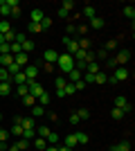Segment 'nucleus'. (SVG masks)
I'll list each match as a JSON object with an SVG mask.
<instances>
[{"mask_svg": "<svg viewBox=\"0 0 135 151\" xmlns=\"http://www.w3.org/2000/svg\"><path fill=\"white\" fill-rule=\"evenodd\" d=\"M59 70H61V72H63V75H68V72H70V70H74V59L70 57V54H59Z\"/></svg>", "mask_w": 135, "mask_h": 151, "instance_id": "nucleus-1", "label": "nucleus"}, {"mask_svg": "<svg viewBox=\"0 0 135 151\" xmlns=\"http://www.w3.org/2000/svg\"><path fill=\"white\" fill-rule=\"evenodd\" d=\"M63 45H65V54H70V57H74L79 50V41L77 38H72V36H65L63 38Z\"/></svg>", "mask_w": 135, "mask_h": 151, "instance_id": "nucleus-2", "label": "nucleus"}, {"mask_svg": "<svg viewBox=\"0 0 135 151\" xmlns=\"http://www.w3.org/2000/svg\"><path fill=\"white\" fill-rule=\"evenodd\" d=\"M115 108L124 111V115H129L131 111H133V106H131V101L126 99V97H115Z\"/></svg>", "mask_w": 135, "mask_h": 151, "instance_id": "nucleus-3", "label": "nucleus"}, {"mask_svg": "<svg viewBox=\"0 0 135 151\" xmlns=\"http://www.w3.org/2000/svg\"><path fill=\"white\" fill-rule=\"evenodd\" d=\"M126 79H129V70L126 68H115V72H113V77H110L108 81L117 83V81H126Z\"/></svg>", "mask_w": 135, "mask_h": 151, "instance_id": "nucleus-4", "label": "nucleus"}, {"mask_svg": "<svg viewBox=\"0 0 135 151\" xmlns=\"http://www.w3.org/2000/svg\"><path fill=\"white\" fill-rule=\"evenodd\" d=\"M23 75L27 77V81H36V77H39V68L29 63V65H25V68H23Z\"/></svg>", "mask_w": 135, "mask_h": 151, "instance_id": "nucleus-5", "label": "nucleus"}, {"mask_svg": "<svg viewBox=\"0 0 135 151\" xmlns=\"http://www.w3.org/2000/svg\"><path fill=\"white\" fill-rule=\"evenodd\" d=\"M129 59H131V50H122L117 57H113V61H115V65L124 68V63H129Z\"/></svg>", "mask_w": 135, "mask_h": 151, "instance_id": "nucleus-6", "label": "nucleus"}, {"mask_svg": "<svg viewBox=\"0 0 135 151\" xmlns=\"http://www.w3.org/2000/svg\"><path fill=\"white\" fill-rule=\"evenodd\" d=\"M27 88H29V95H32V97H39V95L45 90L39 81H27Z\"/></svg>", "mask_w": 135, "mask_h": 151, "instance_id": "nucleus-7", "label": "nucleus"}, {"mask_svg": "<svg viewBox=\"0 0 135 151\" xmlns=\"http://www.w3.org/2000/svg\"><path fill=\"white\" fill-rule=\"evenodd\" d=\"M43 59H45V63L54 65V63L59 61V52H56V50H45V52H43Z\"/></svg>", "mask_w": 135, "mask_h": 151, "instance_id": "nucleus-8", "label": "nucleus"}, {"mask_svg": "<svg viewBox=\"0 0 135 151\" xmlns=\"http://www.w3.org/2000/svg\"><path fill=\"white\" fill-rule=\"evenodd\" d=\"M14 63H18L20 68H25V65H29V54H25V52H20V54H16V57H14Z\"/></svg>", "mask_w": 135, "mask_h": 151, "instance_id": "nucleus-9", "label": "nucleus"}, {"mask_svg": "<svg viewBox=\"0 0 135 151\" xmlns=\"http://www.w3.org/2000/svg\"><path fill=\"white\" fill-rule=\"evenodd\" d=\"M81 77H84V72L74 68V70H70V72H68V81H70V83H74V81H79Z\"/></svg>", "mask_w": 135, "mask_h": 151, "instance_id": "nucleus-10", "label": "nucleus"}, {"mask_svg": "<svg viewBox=\"0 0 135 151\" xmlns=\"http://www.w3.org/2000/svg\"><path fill=\"white\" fill-rule=\"evenodd\" d=\"M86 72H88V75H97V72H101V70H99V63L97 61H90V63H86Z\"/></svg>", "mask_w": 135, "mask_h": 151, "instance_id": "nucleus-11", "label": "nucleus"}, {"mask_svg": "<svg viewBox=\"0 0 135 151\" xmlns=\"http://www.w3.org/2000/svg\"><path fill=\"white\" fill-rule=\"evenodd\" d=\"M29 18H32L29 23H41V20L45 18V14L41 12V9H32V14H29Z\"/></svg>", "mask_w": 135, "mask_h": 151, "instance_id": "nucleus-12", "label": "nucleus"}, {"mask_svg": "<svg viewBox=\"0 0 135 151\" xmlns=\"http://www.w3.org/2000/svg\"><path fill=\"white\" fill-rule=\"evenodd\" d=\"M14 63V57L11 54H0V68H9Z\"/></svg>", "mask_w": 135, "mask_h": 151, "instance_id": "nucleus-13", "label": "nucleus"}, {"mask_svg": "<svg viewBox=\"0 0 135 151\" xmlns=\"http://www.w3.org/2000/svg\"><path fill=\"white\" fill-rule=\"evenodd\" d=\"M59 7H61L63 12H68V14H70V12H74V7H77V5H74V0H63V2H61Z\"/></svg>", "mask_w": 135, "mask_h": 151, "instance_id": "nucleus-14", "label": "nucleus"}, {"mask_svg": "<svg viewBox=\"0 0 135 151\" xmlns=\"http://www.w3.org/2000/svg\"><path fill=\"white\" fill-rule=\"evenodd\" d=\"M110 151H131V142H129V140H124V142H119V145H113Z\"/></svg>", "mask_w": 135, "mask_h": 151, "instance_id": "nucleus-15", "label": "nucleus"}, {"mask_svg": "<svg viewBox=\"0 0 135 151\" xmlns=\"http://www.w3.org/2000/svg\"><path fill=\"white\" fill-rule=\"evenodd\" d=\"M65 147L74 151V147H77V135H74V133H72V135H65Z\"/></svg>", "mask_w": 135, "mask_h": 151, "instance_id": "nucleus-16", "label": "nucleus"}, {"mask_svg": "<svg viewBox=\"0 0 135 151\" xmlns=\"http://www.w3.org/2000/svg\"><path fill=\"white\" fill-rule=\"evenodd\" d=\"M104 25H106V23H104V18H99V16H95V18L90 20V27H92V29H101Z\"/></svg>", "mask_w": 135, "mask_h": 151, "instance_id": "nucleus-17", "label": "nucleus"}, {"mask_svg": "<svg viewBox=\"0 0 135 151\" xmlns=\"http://www.w3.org/2000/svg\"><path fill=\"white\" fill-rule=\"evenodd\" d=\"M11 81H14V83H18V86H23V83H27V77L23 75V70H20L18 75H14V77H11Z\"/></svg>", "mask_w": 135, "mask_h": 151, "instance_id": "nucleus-18", "label": "nucleus"}, {"mask_svg": "<svg viewBox=\"0 0 135 151\" xmlns=\"http://www.w3.org/2000/svg\"><path fill=\"white\" fill-rule=\"evenodd\" d=\"M0 14H2V16H11V7L7 5V0H2V2H0Z\"/></svg>", "mask_w": 135, "mask_h": 151, "instance_id": "nucleus-19", "label": "nucleus"}, {"mask_svg": "<svg viewBox=\"0 0 135 151\" xmlns=\"http://www.w3.org/2000/svg\"><path fill=\"white\" fill-rule=\"evenodd\" d=\"M11 81V75L7 72V68H0V83H9Z\"/></svg>", "mask_w": 135, "mask_h": 151, "instance_id": "nucleus-20", "label": "nucleus"}, {"mask_svg": "<svg viewBox=\"0 0 135 151\" xmlns=\"http://www.w3.org/2000/svg\"><path fill=\"white\" fill-rule=\"evenodd\" d=\"M36 133H39V138H47V135H50V126H45V124H41L39 129H36Z\"/></svg>", "mask_w": 135, "mask_h": 151, "instance_id": "nucleus-21", "label": "nucleus"}, {"mask_svg": "<svg viewBox=\"0 0 135 151\" xmlns=\"http://www.w3.org/2000/svg\"><path fill=\"white\" fill-rule=\"evenodd\" d=\"M32 115L34 117H41V115H45V108L41 106V104H34L32 106Z\"/></svg>", "mask_w": 135, "mask_h": 151, "instance_id": "nucleus-22", "label": "nucleus"}, {"mask_svg": "<svg viewBox=\"0 0 135 151\" xmlns=\"http://www.w3.org/2000/svg\"><path fill=\"white\" fill-rule=\"evenodd\" d=\"M34 147H36L39 151H45V149H47V142H45V138H36V140H34Z\"/></svg>", "mask_w": 135, "mask_h": 151, "instance_id": "nucleus-23", "label": "nucleus"}, {"mask_svg": "<svg viewBox=\"0 0 135 151\" xmlns=\"http://www.w3.org/2000/svg\"><path fill=\"white\" fill-rule=\"evenodd\" d=\"M84 16L92 20V18H95V7H92V5H86V7H84Z\"/></svg>", "mask_w": 135, "mask_h": 151, "instance_id": "nucleus-24", "label": "nucleus"}, {"mask_svg": "<svg viewBox=\"0 0 135 151\" xmlns=\"http://www.w3.org/2000/svg\"><path fill=\"white\" fill-rule=\"evenodd\" d=\"M20 126H23V129H34V117H23V120H20Z\"/></svg>", "mask_w": 135, "mask_h": 151, "instance_id": "nucleus-25", "label": "nucleus"}, {"mask_svg": "<svg viewBox=\"0 0 135 151\" xmlns=\"http://www.w3.org/2000/svg\"><path fill=\"white\" fill-rule=\"evenodd\" d=\"M36 99L41 101V106H45V104H50V95H47V90H43V93L36 97Z\"/></svg>", "mask_w": 135, "mask_h": 151, "instance_id": "nucleus-26", "label": "nucleus"}, {"mask_svg": "<svg viewBox=\"0 0 135 151\" xmlns=\"http://www.w3.org/2000/svg\"><path fill=\"white\" fill-rule=\"evenodd\" d=\"M20 47H23V52H25V54H29V52L34 50V41H29V38H27V41L20 45Z\"/></svg>", "mask_w": 135, "mask_h": 151, "instance_id": "nucleus-27", "label": "nucleus"}, {"mask_svg": "<svg viewBox=\"0 0 135 151\" xmlns=\"http://www.w3.org/2000/svg\"><path fill=\"white\" fill-rule=\"evenodd\" d=\"M108 81V75H106V72H97L95 75V83H106Z\"/></svg>", "mask_w": 135, "mask_h": 151, "instance_id": "nucleus-28", "label": "nucleus"}, {"mask_svg": "<svg viewBox=\"0 0 135 151\" xmlns=\"http://www.w3.org/2000/svg\"><path fill=\"white\" fill-rule=\"evenodd\" d=\"M27 29L32 32V34H41V32H43V29H41V23H29V25H27Z\"/></svg>", "mask_w": 135, "mask_h": 151, "instance_id": "nucleus-29", "label": "nucleus"}, {"mask_svg": "<svg viewBox=\"0 0 135 151\" xmlns=\"http://www.w3.org/2000/svg\"><path fill=\"white\" fill-rule=\"evenodd\" d=\"M117 45H119V43H117V38H110V41H108V43H106V45H104V50H106V52H110V50H115V47H117Z\"/></svg>", "mask_w": 135, "mask_h": 151, "instance_id": "nucleus-30", "label": "nucleus"}, {"mask_svg": "<svg viewBox=\"0 0 135 151\" xmlns=\"http://www.w3.org/2000/svg\"><path fill=\"white\" fill-rule=\"evenodd\" d=\"M20 70H23V68H20V65H18V63H11V65H9V68H7V72H9V75H18V72H20Z\"/></svg>", "mask_w": 135, "mask_h": 151, "instance_id": "nucleus-31", "label": "nucleus"}, {"mask_svg": "<svg viewBox=\"0 0 135 151\" xmlns=\"http://www.w3.org/2000/svg\"><path fill=\"white\" fill-rule=\"evenodd\" d=\"M124 16H126V18H131V20H133L135 18V7H124Z\"/></svg>", "mask_w": 135, "mask_h": 151, "instance_id": "nucleus-32", "label": "nucleus"}, {"mask_svg": "<svg viewBox=\"0 0 135 151\" xmlns=\"http://www.w3.org/2000/svg\"><path fill=\"white\" fill-rule=\"evenodd\" d=\"M14 41H16V32H14V29H9V32L5 34V43H9V45H11Z\"/></svg>", "mask_w": 135, "mask_h": 151, "instance_id": "nucleus-33", "label": "nucleus"}, {"mask_svg": "<svg viewBox=\"0 0 135 151\" xmlns=\"http://www.w3.org/2000/svg\"><path fill=\"white\" fill-rule=\"evenodd\" d=\"M16 147H18L20 151H27V147H29V140H25V138H20L18 142H16Z\"/></svg>", "mask_w": 135, "mask_h": 151, "instance_id": "nucleus-34", "label": "nucleus"}, {"mask_svg": "<svg viewBox=\"0 0 135 151\" xmlns=\"http://www.w3.org/2000/svg\"><path fill=\"white\" fill-rule=\"evenodd\" d=\"M77 135V145H88V135L86 133H74Z\"/></svg>", "mask_w": 135, "mask_h": 151, "instance_id": "nucleus-35", "label": "nucleus"}, {"mask_svg": "<svg viewBox=\"0 0 135 151\" xmlns=\"http://www.w3.org/2000/svg\"><path fill=\"white\" fill-rule=\"evenodd\" d=\"M9 93H11V86H9V83H0V95H2V97H7Z\"/></svg>", "mask_w": 135, "mask_h": 151, "instance_id": "nucleus-36", "label": "nucleus"}, {"mask_svg": "<svg viewBox=\"0 0 135 151\" xmlns=\"http://www.w3.org/2000/svg\"><path fill=\"white\" fill-rule=\"evenodd\" d=\"M77 115H79V120H88V117H90V111H88V108H79Z\"/></svg>", "mask_w": 135, "mask_h": 151, "instance_id": "nucleus-37", "label": "nucleus"}, {"mask_svg": "<svg viewBox=\"0 0 135 151\" xmlns=\"http://www.w3.org/2000/svg\"><path fill=\"white\" fill-rule=\"evenodd\" d=\"M9 133H11V135H18V138H23V126L14 124V126H11V131H9Z\"/></svg>", "mask_w": 135, "mask_h": 151, "instance_id": "nucleus-38", "label": "nucleus"}, {"mask_svg": "<svg viewBox=\"0 0 135 151\" xmlns=\"http://www.w3.org/2000/svg\"><path fill=\"white\" fill-rule=\"evenodd\" d=\"M63 93H65V95H74V93H77L74 83H70V81H68V83H65V88H63Z\"/></svg>", "mask_w": 135, "mask_h": 151, "instance_id": "nucleus-39", "label": "nucleus"}, {"mask_svg": "<svg viewBox=\"0 0 135 151\" xmlns=\"http://www.w3.org/2000/svg\"><path fill=\"white\" fill-rule=\"evenodd\" d=\"M34 135H36V131H34V129H23V138H25V140H32Z\"/></svg>", "mask_w": 135, "mask_h": 151, "instance_id": "nucleus-40", "label": "nucleus"}, {"mask_svg": "<svg viewBox=\"0 0 135 151\" xmlns=\"http://www.w3.org/2000/svg\"><path fill=\"white\" fill-rule=\"evenodd\" d=\"M34 101H36V97H32V95H25V97H23V104H25V106H34Z\"/></svg>", "mask_w": 135, "mask_h": 151, "instance_id": "nucleus-41", "label": "nucleus"}, {"mask_svg": "<svg viewBox=\"0 0 135 151\" xmlns=\"http://www.w3.org/2000/svg\"><path fill=\"white\" fill-rule=\"evenodd\" d=\"M110 115H113V120H122V117H124V111H119V108L113 106V113H110Z\"/></svg>", "mask_w": 135, "mask_h": 151, "instance_id": "nucleus-42", "label": "nucleus"}, {"mask_svg": "<svg viewBox=\"0 0 135 151\" xmlns=\"http://www.w3.org/2000/svg\"><path fill=\"white\" fill-rule=\"evenodd\" d=\"M11 29V25H9V23H7V20H2V23H0V34H2V36H5L7 32Z\"/></svg>", "mask_w": 135, "mask_h": 151, "instance_id": "nucleus-43", "label": "nucleus"}, {"mask_svg": "<svg viewBox=\"0 0 135 151\" xmlns=\"http://www.w3.org/2000/svg\"><path fill=\"white\" fill-rule=\"evenodd\" d=\"M81 81H84L86 86H88V83H95V75H88V72H86V75L81 77Z\"/></svg>", "mask_w": 135, "mask_h": 151, "instance_id": "nucleus-44", "label": "nucleus"}, {"mask_svg": "<svg viewBox=\"0 0 135 151\" xmlns=\"http://www.w3.org/2000/svg\"><path fill=\"white\" fill-rule=\"evenodd\" d=\"M65 83H68V79H65V77H59V79H56V90H63Z\"/></svg>", "mask_w": 135, "mask_h": 151, "instance_id": "nucleus-45", "label": "nucleus"}, {"mask_svg": "<svg viewBox=\"0 0 135 151\" xmlns=\"http://www.w3.org/2000/svg\"><path fill=\"white\" fill-rule=\"evenodd\" d=\"M9 135H11V133H9V131H5V129L0 126V142H7V140H9Z\"/></svg>", "mask_w": 135, "mask_h": 151, "instance_id": "nucleus-46", "label": "nucleus"}, {"mask_svg": "<svg viewBox=\"0 0 135 151\" xmlns=\"http://www.w3.org/2000/svg\"><path fill=\"white\" fill-rule=\"evenodd\" d=\"M50 27H52V20L50 18H43V20H41V29H43V32L50 29Z\"/></svg>", "mask_w": 135, "mask_h": 151, "instance_id": "nucleus-47", "label": "nucleus"}, {"mask_svg": "<svg viewBox=\"0 0 135 151\" xmlns=\"http://www.w3.org/2000/svg\"><path fill=\"white\" fill-rule=\"evenodd\" d=\"M18 95H20V97H25V95H29V88H27V83L18 86Z\"/></svg>", "mask_w": 135, "mask_h": 151, "instance_id": "nucleus-48", "label": "nucleus"}, {"mask_svg": "<svg viewBox=\"0 0 135 151\" xmlns=\"http://www.w3.org/2000/svg\"><path fill=\"white\" fill-rule=\"evenodd\" d=\"M25 41H27V36H25V34H16V41H14V43L23 45V43H25Z\"/></svg>", "mask_w": 135, "mask_h": 151, "instance_id": "nucleus-49", "label": "nucleus"}, {"mask_svg": "<svg viewBox=\"0 0 135 151\" xmlns=\"http://www.w3.org/2000/svg\"><path fill=\"white\" fill-rule=\"evenodd\" d=\"M0 54H9V43H0Z\"/></svg>", "mask_w": 135, "mask_h": 151, "instance_id": "nucleus-50", "label": "nucleus"}, {"mask_svg": "<svg viewBox=\"0 0 135 151\" xmlns=\"http://www.w3.org/2000/svg\"><path fill=\"white\" fill-rule=\"evenodd\" d=\"M97 57H99V59H108V52H106V50H104V47H101V50L97 52Z\"/></svg>", "mask_w": 135, "mask_h": 151, "instance_id": "nucleus-51", "label": "nucleus"}, {"mask_svg": "<svg viewBox=\"0 0 135 151\" xmlns=\"http://www.w3.org/2000/svg\"><path fill=\"white\" fill-rule=\"evenodd\" d=\"M74 88H77V90H84V88H86V83L79 79V81H74Z\"/></svg>", "mask_w": 135, "mask_h": 151, "instance_id": "nucleus-52", "label": "nucleus"}, {"mask_svg": "<svg viewBox=\"0 0 135 151\" xmlns=\"http://www.w3.org/2000/svg\"><path fill=\"white\" fill-rule=\"evenodd\" d=\"M79 122H81V120H79V115H77V113H72V117H70V124H79Z\"/></svg>", "mask_w": 135, "mask_h": 151, "instance_id": "nucleus-53", "label": "nucleus"}, {"mask_svg": "<svg viewBox=\"0 0 135 151\" xmlns=\"http://www.w3.org/2000/svg\"><path fill=\"white\" fill-rule=\"evenodd\" d=\"M56 12H59V18H68V16H70V14H68V12H63V9H61V7H59Z\"/></svg>", "mask_w": 135, "mask_h": 151, "instance_id": "nucleus-54", "label": "nucleus"}, {"mask_svg": "<svg viewBox=\"0 0 135 151\" xmlns=\"http://www.w3.org/2000/svg\"><path fill=\"white\" fill-rule=\"evenodd\" d=\"M72 34H77V27H74V25H68V36H72Z\"/></svg>", "mask_w": 135, "mask_h": 151, "instance_id": "nucleus-55", "label": "nucleus"}, {"mask_svg": "<svg viewBox=\"0 0 135 151\" xmlns=\"http://www.w3.org/2000/svg\"><path fill=\"white\" fill-rule=\"evenodd\" d=\"M7 5H9V7H11V9H14V7H18L20 2H18V0H7Z\"/></svg>", "mask_w": 135, "mask_h": 151, "instance_id": "nucleus-56", "label": "nucleus"}, {"mask_svg": "<svg viewBox=\"0 0 135 151\" xmlns=\"http://www.w3.org/2000/svg\"><path fill=\"white\" fill-rule=\"evenodd\" d=\"M11 16H16V18H18V16H20V7H14V9H11Z\"/></svg>", "mask_w": 135, "mask_h": 151, "instance_id": "nucleus-57", "label": "nucleus"}, {"mask_svg": "<svg viewBox=\"0 0 135 151\" xmlns=\"http://www.w3.org/2000/svg\"><path fill=\"white\" fill-rule=\"evenodd\" d=\"M77 32H79V34H86V32H88V27H86V25H79Z\"/></svg>", "mask_w": 135, "mask_h": 151, "instance_id": "nucleus-58", "label": "nucleus"}, {"mask_svg": "<svg viewBox=\"0 0 135 151\" xmlns=\"http://www.w3.org/2000/svg\"><path fill=\"white\" fill-rule=\"evenodd\" d=\"M7 151H20V149H18V147H16V145H11V147H9V149H7Z\"/></svg>", "mask_w": 135, "mask_h": 151, "instance_id": "nucleus-59", "label": "nucleus"}, {"mask_svg": "<svg viewBox=\"0 0 135 151\" xmlns=\"http://www.w3.org/2000/svg\"><path fill=\"white\" fill-rule=\"evenodd\" d=\"M45 151H59V147H47Z\"/></svg>", "mask_w": 135, "mask_h": 151, "instance_id": "nucleus-60", "label": "nucleus"}, {"mask_svg": "<svg viewBox=\"0 0 135 151\" xmlns=\"http://www.w3.org/2000/svg\"><path fill=\"white\" fill-rule=\"evenodd\" d=\"M59 151H72V149H68V147L63 145V147H59Z\"/></svg>", "mask_w": 135, "mask_h": 151, "instance_id": "nucleus-61", "label": "nucleus"}, {"mask_svg": "<svg viewBox=\"0 0 135 151\" xmlns=\"http://www.w3.org/2000/svg\"><path fill=\"white\" fill-rule=\"evenodd\" d=\"M0 43H5V36H2V34H0Z\"/></svg>", "mask_w": 135, "mask_h": 151, "instance_id": "nucleus-62", "label": "nucleus"}, {"mask_svg": "<svg viewBox=\"0 0 135 151\" xmlns=\"http://www.w3.org/2000/svg\"><path fill=\"white\" fill-rule=\"evenodd\" d=\"M0 120H2V113H0Z\"/></svg>", "mask_w": 135, "mask_h": 151, "instance_id": "nucleus-63", "label": "nucleus"}]
</instances>
